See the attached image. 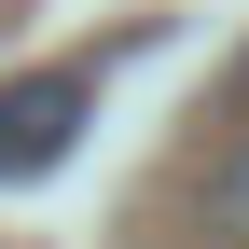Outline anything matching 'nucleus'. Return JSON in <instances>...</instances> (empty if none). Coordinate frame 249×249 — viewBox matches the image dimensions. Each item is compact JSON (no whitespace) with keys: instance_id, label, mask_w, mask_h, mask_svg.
<instances>
[{"instance_id":"obj_1","label":"nucleus","mask_w":249,"mask_h":249,"mask_svg":"<svg viewBox=\"0 0 249 249\" xmlns=\"http://www.w3.org/2000/svg\"><path fill=\"white\" fill-rule=\"evenodd\" d=\"M97 111V70H14L0 83V180H42Z\"/></svg>"},{"instance_id":"obj_2","label":"nucleus","mask_w":249,"mask_h":249,"mask_svg":"<svg viewBox=\"0 0 249 249\" xmlns=\"http://www.w3.org/2000/svg\"><path fill=\"white\" fill-rule=\"evenodd\" d=\"M208 208H222V222H249V152H222V180H208Z\"/></svg>"},{"instance_id":"obj_3","label":"nucleus","mask_w":249,"mask_h":249,"mask_svg":"<svg viewBox=\"0 0 249 249\" xmlns=\"http://www.w3.org/2000/svg\"><path fill=\"white\" fill-rule=\"evenodd\" d=\"M235 111H249V55H235Z\"/></svg>"}]
</instances>
